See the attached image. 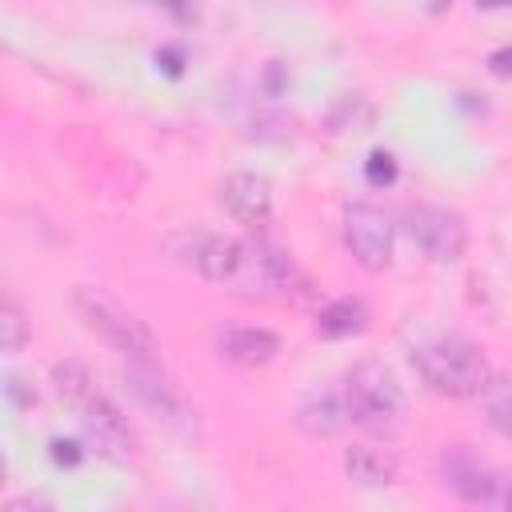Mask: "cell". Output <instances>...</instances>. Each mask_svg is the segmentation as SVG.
<instances>
[{"mask_svg": "<svg viewBox=\"0 0 512 512\" xmlns=\"http://www.w3.org/2000/svg\"><path fill=\"white\" fill-rule=\"evenodd\" d=\"M404 232L416 244V252L432 264H456L468 244V228L452 208L440 204H412L404 212Z\"/></svg>", "mask_w": 512, "mask_h": 512, "instance_id": "5", "label": "cell"}, {"mask_svg": "<svg viewBox=\"0 0 512 512\" xmlns=\"http://www.w3.org/2000/svg\"><path fill=\"white\" fill-rule=\"evenodd\" d=\"M340 404L348 412V424L364 428V432H384L400 420L404 412V392L392 376V368H384L380 360H360L340 388Z\"/></svg>", "mask_w": 512, "mask_h": 512, "instance_id": "3", "label": "cell"}, {"mask_svg": "<svg viewBox=\"0 0 512 512\" xmlns=\"http://www.w3.org/2000/svg\"><path fill=\"white\" fill-rule=\"evenodd\" d=\"M52 376H56V392H60L68 404H84V396H92V392H88V368H84L80 360H64Z\"/></svg>", "mask_w": 512, "mask_h": 512, "instance_id": "16", "label": "cell"}, {"mask_svg": "<svg viewBox=\"0 0 512 512\" xmlns=\"http://www.w3.org/2000/svg\"><path fill=\"white\" fill-rule=\"evenodd\" d=\"M508 60H512V52H508V48H500V52H496V56H492V72H496V76H500V80H504V76H508V72H512V68H508Z\"/></svg>", "mask_w": 512, "mask_h": 512, "instance_id": "20", "label": "cell"}, {"mask_svg": "<svg viewBox=\"0 0 512 512\" xmlns=\"http://www.w3.org/2000/svg\"><path fill=\"white\" fill-rule=\"evenodd\" d=\"M488 392L496 396L492 400V424H496V432H508V388H504V380H488Z\"/></svg>", "mask_w": 512, "mask_h": 512, "instance_id": "18", "label": "cell"}, {"mask_svg": "<svg viewBox=\"0 0 512 512\" xmlns=\"http://www.w3.org/2000/svg\"><path fill=\"white\" fill-rule=\"evenodd\" d=\"M28 344V312L16 296L0 288V352H20Z\"/></svg>", "mask_w": 512, "mask_h": 512, "instance_id": "15", "label": "cell"}, {"mask_svg": "<svg viewBox=\"0 0 512 512\" xmlns=\"http://www.w3.org/2000/svg\"><path fill=\"white\" fill-rule=\"evenodd\" d=\"M80 424H84V448H92L96 456L112 460V464H128L136 460V432L128 424V416L108 400V396H84L80 404Z\"/></svg>", "mask_w": 512, "mask_h": 512, "instance_id": "7", "label": "cell"}, {"mask_svg": "<svg viewBox=\"0 0 512 512\" xmlns=\"http://www.w3.org/2000/svg\"><path fill=\"white\" fill-rule=\"evenodd\" d=\"M396 452L384 448V444H372V440H360L344 452V476L360 488H388L396 480Z\"/></svg>", "mask_w": 512, "mask_h": 512, "instance_id": "12", "label": "cell"}, {"mask_svg": "<svg viewBox=\"0 0 512 512\" xmlns=\"http://www.w3.org/2000/svg\"><path fill=\"white\" fill-rule=\"evenodd\" d=\"M72 308L80 312V320H84L88 332H96L104 344L120 348L124 356H144V352H152V332H148L120 300H112L108 292L84 284V288H76Z\"/></svg>", "mask_w": 512, "mask_h": 512, "instance_id": "4", "label": "cell"}, {"mask_svg": "<svg viewBox=\"0 0 512 512\" xmlns=\"http://www.w3.org/2000/svg\"><path fill=\"white\" fill-rule=\"evenodd\" d=\"M372 312L360 296H340V300H328L320 312H316V336L324 340H348V336H360L368 328Z\"/></svg>", "mask_w": 512, "mask_h": 512, "instance_id": "13", "label": "cell"}, {"mask_svg": "<svg viewBox=\"0 0 512 512\" xmlns=\"http://www.w3.org/2000/svg\"><path fill=\"white\" fill-rule=\"evenodd\" d=\"M344 248L364 272H384L396 252V224L376 204H348L344 208Z\"/></svg>", "mask_w": 512, "mask_h": 512, "instance_id": "6", "label": "cell"}, {"mask_svg": "<svg viewBox=\"0 0 512 512\" xmlns=\"http://www.w3.org/2000/svg\"><path fill=\"white\" fill-rule=\"evenodd\" d=\"M220 208L244 228L268 224V216H272V184H268V176H260V172L224 176L220 180Z\"/></svg>", "mask_w": 512, "mask_h": 512, "instance_id": "8", "label": "cell"}, {"mask_svg": "<svg viewBox=\"0 0 512 512\" xmlns=\"http://www.w3.org/2000/svg\"><path fill=\"white\" fill-rule=\"evenodd\" d=\"M216 352L224 364L232 368H264L276 360L280 352V336L272 328H256V324H232L216 336Z\"/></svg>", "mask_w": 512, "mask_h": 512, "instance_id": "11", "label": "cell"}, {"mask_svg": "<svg viewBox=\"0 0 512 512\" xmlns=\"http://www.w3.org/2000/svg\"><path fill=\"white\" fill-rule=\"evenodd\" d=\"M124 376H128L132 392H136V396H140V400H144L160 420H168L172 428L188 416V408H184L180 392L168 384V376L160 372V364H156V356H152V352H144V356H128Z\"/></svg>", "mask_w": 512, "mask_h": 512, "instance_id": "9", "label": "cell"}, {"mask_svg": "<svg viewBox=\"0 0 512 512\" xmlns=\"http://www.w3.org/2000/svg\"><path fill=\"white\" fill-rule=\"evenodd\" d=\"M196 272L236 296H304L312 288L280 248L256 236H204Z\"/></svg>", "mask_w": 512, "mask_h": 512, "instance_id": "1", "label": "cell"}, {"mask_svg": "<svg viewBox=\"0 0 512 512\" xmlns=\"http://www.w3.org/2000/svg\"><path fill=\"white\" fill-rule=\"evenodd\" d=\"M412 368L436 396H448V400L480 396L492 380L484 352L460 336H440V340L412 348Z\"/></svg>", "mask_w": 512, "mask_h": 512, "instance_id": "2", "label": "cell"}, {"mask_svg": "<svg viewBox=\"0 0 512 512\" xmlns=\"http://www.w3.org/2000/svg\"><path fill=\"white\" fill-rule=\"evenodd\" d=\"M476 4H480V8H504L508 0H476Z\"/></svg>", "mask_w": 512, "mask_h": 512, "instance_id": "22", "label": "cell"}, {"mask_svg": "<svg viewBox=\"0 0 512 512\" xmlns=\"http://www.w3.org/2000/svg\"><path fill=\"white\" fill-rule=\"evenodd\" d=\"M4 484H8V456L0 452V492H4Z\"/></svg>", "mask_w": 512, "mask_h": 512, "instance_id": "21", "label": "cell"}, {"mask_svg": "<svg viewBox=\"0 0 512 512\" xmlns=\"http://www.w3.org/2000/svg\"><path fill=\"white\" fill-rule=\"evenodd\" d=\"M364 180L372 184V188H384V184H392L396 180V160H392V152H372L368 160H364Z\"/></svg>", "mask_w": 512, "mask_h": 512, "instance_id": "17", "label": "cell"}, {"mask_svg": "<svg viewBox=\"0 0 512 512\" xmlns=\"http://www.w3.org/2000/svg\"><path fill=\"white\" fill-rule=\"evenodd\" d=\"M84 456H88V448H84L80 440H52V460H56V464L76 468Z\"/></svg>", "mask_w": 512, "mask_h": 512, "instance_id": "19", "label": "cell"}, {"mask_svg": "<svg viewBox=\"0 0 512 512\" xmlns=\"http://www.w3.org/2000/svg\"><path fill=\"white\" fill-rule=\"evenodd\" d=\"M296 420L308 436H336L340 428H348V412H344L340 396H312L308 404H300Z\"/></svg>", "mask_w": 512, "mask_h": 512, "instance_id": "14", "label": "cell"}, {"mask_svg": "<svg viewBox=\"0 0 512 512\" xmlns=\"http://www.w3.org/2000/svg\"><path fill=\"white\" fill-rule=\"evenodd\" d=\"M440 472H444V484L460 496V500H492L496 492H500V472L492 468V464H484L472 448H464V444H456V448H448L444 456H440Z\"/></svg>", "mask_w": 512, "mask_h": 512, "instance_id": "10", "label": "cell"}]
</instances>
